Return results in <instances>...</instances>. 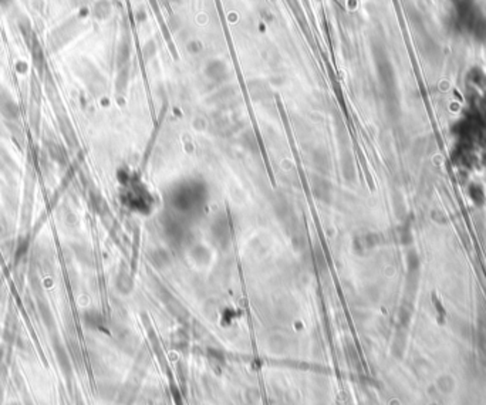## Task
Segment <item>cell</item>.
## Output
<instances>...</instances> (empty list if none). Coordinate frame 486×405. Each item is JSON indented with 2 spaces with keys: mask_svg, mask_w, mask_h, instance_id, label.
Returning a JSON list of instances; mask_svg holds the SVG:
<instances>
[{
  "mask_svg": "<svg viewBox=\"0 0 486 405\" xmlns=\"http://www.w3.org/2000/svg\"><path fill=\"white\" fill-rule=\"evenodd\" d=\"M242 144H243V147H245L247 151H250V152H257V151H259L257 140H256L253 132H250V131H247L246 134H243V137H242Z\"/></svg>",
  "mask_w": 486,
  "mask_h": 405,
  "instance_id": "7c38bea8",
  "label": "cell"
},
{
  "mask_svg": "<svg viewBox=\"0 0 486 405\" xmlns=\"http://www.w3.org/2000/svg\"><path fill=\"white\" fill-rule=\"evenodd\" d=\"M208 199L206 188L198 181H182L168 194V202L173 213L180 216H192L205 206Z\"/></svg>",
  "mask_w": 486,
  "mask_h": 405,
  "instance_id": "6da1fadb",
  "label": "cell"
},
{
  "mask_svg": "<svg viewBox=\"0 0 486 405\" xmlns=\"http://www.w3.org/2000/svg\"><path fill=\"white\" fill-rule=\"evenodd\" d=\"M206 73H208V75H209L212 80H215V81H222V80H225V77L228 75V70H226V67H225L224 63H220V61H213V63L208 64Z\"/></svg>",
  "mask_w": 486,
  "mask_h": 405,
  "instance_id": "ba28073f",
  "label": "cell"
},
{
  "mask_svg": "<svg viewBox=\"0 0 486 405\" xmlns=\"http://www.w3.org/2000/svg\"><path fill=\"white\" fill-rule=\"evenodd\" d=\"M208 360L210 361L212 367L215 368V370H216V368L222 370V367L225 366L224 354L220 353L219 350H215V348H209V350H208Z\"/></svg>",
  "mask_w": 486,
  "mask_h": 405,
  "instance_id": "8fae6325",
  "label": "cell"
},
{
  "mask_svg": "<svg viewBox=\"0 0 486 405\" xmlns=\"http://www.w3.org/2000/svg\"><path fill=\"white\" fill-rule=\"evenodd\" d=\"M210 236L212 240L215 242V245H217L219 248H226L231 240H232V226L229 222V218L219 213L215 220L212 222L210 226Z\"/></svg>",
  "mask_w": 486,
  "mask_h": 405,
  "instance_id": "3957f363",
  "label": "cell"
},
{
  "mask_svg": "<svg viewBox=\"0 0 486 405\" xmlns=\"http://www.w3.org/2000/svg\"><path fill=\"white\" fill-rule=\"evenodd\" d=\"M313 166L320 172V175H326L330 169V159L326 152L322 150L313 152Z\"/></svg>",
  "mask_w": 486,
  "mask_h": 405,
  "instance_id": "52a82bcc",
  "label": "cell"
},
{
  "mask_svg": "<svg viewBox=\"0 0 486 405\" xmlns=\"http://www.w3.org/2000/svg\"><path fill=\"white\" fill-rule=\"evenodd\" d=\"M191 255H192V259H194L198 264H206V263L210 260L209 250L205 248V246H195V248L192 249V253H191Z\"/></svg>",
  "mask_w": 486,
  "mask_h": 405,
  "instance_id": "9c48e42d",
  "label": "cell"
},
{
  "mask_svg": "<svg viewBox=\"0 0 486 405\" xmlns=\"http://www.w3.org/2000/svg\"><path fill=\"white\" fill-rule=\"evenodd\" d=\"M246 399H247V402H249L250 405H257L260 401H262V395H260L259 390H256V388H249V390L246 391Z\"/></svg>",
  "mask_w": 486,
  "mask_h": 405,
  "instance_id": "5bb4252c",
  "label": "cell"
},
{
  "mask_svg": "<svg viewBox=\"0 0 486 405\" xmlns=\"http://www.w3.org/2000/svg\"><path fill=\"white\" fill-rule=\"evenodd\" d=\"M250 93H252V97L254 100H264L266 94H269V88L266 84L256 81V83L250 84Z\"/></svg>",
  "mask_w": 486,
  "mask_h": 405,
  "instance_id": "30bf717a",
  "label": "cell"
},
{
  "mask_svg": "<svg viewBox=\"0 0 486 405\" xmlns=\"http://www.w3.org/2000/svg\"><path fill=\"white\" fill-rule=\"evenodd\" d=\"M188 345V337L187 334L182 330L173 333L172 336V347H175L176 350H184Z\"/></svg>",
  "mask_w": 486,
  "mask_h": 405,
  "instance_id": "4fadbf2b",
  "label": "cell"
},
{
  "mask_svg": "<svg viewBox=\"0 0 486 405\" xmlns=\"http://www.w3.org/2000/svg\"><path fill=\"white\" fill-rule=\"evenodd\" d=\"M150 262L155 269H165L171 263V256L165 249L157 248L150 253Z\"/></svg>",
  "mask_w": 486,
  "mask_h": 405,
  "instance_id": "8992f818",
  "label": "cell"
},
{
  "mask_svg": "<svg viewBox=\"0 0 486 405\" xmlns=\"http://www.w3.org/2000/svg\"><path fill=\"white\" fill-rule=\"evenodd\" d=\"M162 228H164L166 240L171 246L178 249L187 245V240L189 238V228L187 226V222L182 216L173 213V212L168 213L162 219Z\"/></svg>",
  "mask_w": 486,
  "mask_h": 405,
  "instance_id": "7a4b0ae2",
  "label": "cell"
},
{
  "mask_svg": "<svg viewBox=\"0 0 486 405\" xmlns=\"http://www.w3.org/2000/svg\"><path fill=\"white\" fill-rule=\"evenodd\" d=\"M310 187L313 191V195L323 203H331L333 202V196H334V191H333V185L330 184V181L320 173H316L310 176Z\"/></svg>",
  "mask_w": 486,
  "mask_h": 405,
  "instance_id": "277c9868",
  "label": "cell"
},
{
  "mask_svg": "<svg viewBox=\"0 0 486 405\" xmlns=\"http://www.w3.org/2000/svg\"><path fill=\"white\" fill-rule=\"evenodd\" d=\"M125 196H127L125 203L128 206H131L132 209L138 210V212H148L150 210L151 205L148 201L150 195L140 185H132V187L128 188Z\"/></svg>",
  "mask_w": 486,
  "mask_h": 405,
  "instance_id": "5b68a950",
  "label": "cell"
}]
</instances>
